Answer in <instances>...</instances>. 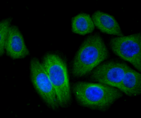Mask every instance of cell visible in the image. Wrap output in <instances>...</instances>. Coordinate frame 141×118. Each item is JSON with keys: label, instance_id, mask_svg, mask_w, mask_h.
I'll return each instance as SVG.
<instances>
[{"label": "cell", "instance_id": "1", "mask_svg": "<svg viewBox=\"0 0 141 118\" xmlns=\"http://www.w3.org/2000/svg\"><path fill=\"white\" fill-rule=\"evenodd\" d=\"M74 90L82 105L101 110L107 108L122 95L115 87L101 83L80 82L75 85Z\"/></svg>", "mask_w": 141, "mask_h": 118}, {"label": "cell", "instance_id": "2", "mask_svg": "<svg viewBox=\"0 0 141 118\" xmlns=\"http://www.w3.org/2000/svg\"><path fill=\"white\" fill-rule=\"evenodd\" d=\"M108 56V50L100 36H91L85 40L77 53L73 64V73L77 76L85 75Z\"/></svg>", "mask_w": 141, "mask_h": 118}, {"label": "cell", "instance_id": "3", "mask_svg": "<svg viewBox=\"0 0 141 118\" xmlns=\"http://www.w3.org/2000/svg\"><path fill=\"white\" fill-rule=\"evenodd\" d=\"M54 89L58 104L63 106L70 99V92L66 64L58 56L49 54L42 63Z\"/></svg>", "mask_w": 141, "mask_h": 118}, {"label": "cell", "instance_id": "4", "mask_svg": "<svg viewBox=\"0 0 141 118\" xmlns=\"http://www.w3.org/2000/svg\"><path fill=\"white\" fill-rule=\"evenodd\" d=\"M111 48L123 60L131 63L139 71L141 70V36L140 33L112 38Z\"/></svg>", "mask_w": 141, "mask_h": 118}, {"label": "cell", "instance_id": "5", "mask_svg": "<svg viewBox=\"0 0 141 118\" xmlns=\"http://www.w3.org/2000/svg\"><path fill=\"white\" fill-rule=\"evenodd\" d=\"M30 71L31 81L38 93L49 106L56 108L58 103L54 87L42 63L36 58L31 60Z\"/></svg>", "mask_w": 141, "mask_h": 118}, {"label": "cell", "instance_id": "6", "mask_svg": "<svg viewBox=\"0 0 141 118\" xmlns=\"http://www.w3.org/2000/svg\"><path fill=\"white\" fill-rule=\"evenodd\" d=\"M129 66L124 63L110 61L98 66L93 78L100 83L118 88Z\"/></svg>", "mask_w": 141, "mask_h": 118}, {"label": "cell", "instance_id": "7", "mask_svg": "<svg viewBox=\"0 0 141 118\" xmlns=\"http://www.w3.org/2000/svg\"><path fill=\"white\" fill-rule=\"evenodd\" d=\"M4 51L8 56L14 59L23 58L29 55L23 36L16 26H11L10 27Z\"/></svg>", "mask_w": 141, "mask_h": 118}, {"label": "cell", "instance_id": "8", "mask_svg": "<svg viewBox=\"0 0 141 118\" xmlns=\"http://www.w3.org/2000/svg\"><path fill=\"white\" fill-rule=\"evenodd\" d=\"M92 19L94 25L102 32L119 36H123L118 23L113 16L97 10L93 14Z\"/></svg>", "mask_w": 141, "mask_h": 118}, {"label": "cell", "instance_id": "9", "mask_svg": "<svg viewBox=\"0 0 141 118\" xmlns=\"http://www.w3.org/2000/svg\"><path fill=\"white\" fill-rule=\"evenodd\" d=\"M118 88L128 96L140 94L141 92V74L129 66Z\"/></svg>", "mask_w": 141, "mask_h": 118}, {"label": "cell", "instance_id": "10", "mask_svg": "<svg viewBox=\"0 0 141 118\" xmlns=\"http://www.w3.org/2000/svg\"><path fill=\"white\" fill-rule=\"evenodd\" d=\"M71 28L74 33L84 35L92 32L94 29V25L89 15L81 13L72 18Z\"/></svg>", "mask_w": 141, "mask_h": 118}, {"label": "cell", "instance_id": "11", "mask_svg": "<svg viewBox=\"0 0 141 118\" xmlns=\"http://www.w3.org/2000/svg\"><path fill=\"white\" fill-rule=\"evenodd\" d=\"M11 19L7 18L2 20L0 23V54L2 55L4 51V45L6 40Z\"/></svg>", "mask_w": 141, "mask_h": 118}]
</instances>
